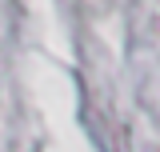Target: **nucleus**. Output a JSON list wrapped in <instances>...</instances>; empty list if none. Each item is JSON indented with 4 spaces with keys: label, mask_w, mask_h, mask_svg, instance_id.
Masks as SVG:
<instances>
[]
</instances>
